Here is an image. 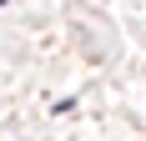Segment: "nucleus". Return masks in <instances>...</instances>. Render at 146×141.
<instances>
[{"instance_id": "1", "label": "nucleus", "mask_w": 146, "mask_h": 141, "mask_svg": "<svg viewBox=\"0 0 146 141\" xmlns=\"http://www.w3.org/2000/svg\"><path fill=\"white\" fill-rule=\"evenodd\" d=\"M0 5H5V0H0Z\"/></svg>"}]
</instances>
